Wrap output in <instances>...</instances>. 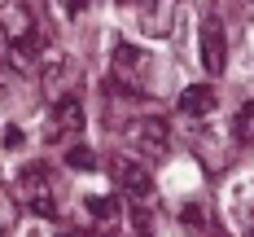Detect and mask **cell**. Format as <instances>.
I'll return each mask as SVG.
<instances>
[{
	"mask_svg": "<svg viewBox=\"0 0 254 237\" xmlns=\"http://www.w3.org/2000/svg\"><path fill=\"white\" fill-rule=\"evenodd\" d=\"M127 224H131V237H153V207L149 202H131L127 207Z\"/></svg>",
	"mask_w": 254,
	"mask_h": 237,
	"instance_id": "11",
	"label": "cell"
},
{
	"mask_svg": "<svg viewBox=\"0 0 254 237\" xmlns=\"http://www.w3.org/2000/svg\"><path fill=\"white\" fill-rule=\"evenodd\" d=\"M237 145L254 154V101H246L237 110Z\"/></svg>",
	"mask_w": 254,
	"mask_h": 237,
	"instance_id": "12",
	"label": "cell"
},
{
	"mask_svg": "<svg viewBox=\"0 0 254 237\" xmlns=\"http://www.w3.org/2000/svg\"><path fill=\"white\" fill-rule=\"evenodd\" d=\"M83 207H88V215H92V224H97V229H114V224H119V215H123L119 198H105V193L83 198Z\"/></svg>",
	"mask_w": 254,
	"mask_h": 237,
	"instance_id": "10",
	"label": "cell"
},
{
	"mask_svg": "<svg viewBox=\"0 0 254 237\" xmlns=\"http://www.w3.org/2000/svg\"><path fill=\"white\" fill-rule=\"evenodd\" d=\"M53 4H57L62 22H70V26H75L83 13H92V9H97V0H53Z\"/></svg>",
	"mask_w": 254,
	"mask_h": 237,
	"instance_id": "13",
	"label": "cell"
},
{
	"mask_svg": "<svg viewBox=\"0 0 254 237\" xmlns=\"http://www.w3.org/2000/svg\"><path fill=\"white\" fill-rule=\"evenodd\" d=\"M127 145L140 154V162L145 158H167L171 154V132H167L162 119H131L127 123Z\"/></svg>",
	"mask_w": 254,
	"mask_h": 237,
	"instance_id": "7",
	"label": "cell"
},
{
	"mask_svg": "<svg viewBox=\"0 0 254 237\" xmlns=\"http://www.w3.org/2000/svg\"><path fill=\"white\" fill-rule=\"evenodd\" d=\"M110 171H114V184L127 193V202H153V176L145 171L140 158L114 154V158H110Z\"/></svg>",
	"mask_w": 254,
	"mask_h": 237,
	"instance_id": "5",
	"label": "cell"
},
{
	"mask_svg": "<svg viewBox=\"0 0 254 237\" xmlns=\"http://www.w3.org/2000/svg\"><path fill=\"white\" fill-rule=\"evenodd\" d=\"M4 145L18 150V145H22V132H18V128H4Z\"/></svg>",
	"mask_w": 254,
	"mask_h": 237,
	"instance_id": "16",
	"label": "cell"
},
{
	"mask_svg": "<svg viewBox=\"0 0 254 237\" xmlns=\"http://www.w3.org/2000/svg\"><path fill=\"white\" fill-rule=\"evenodd\" d=\"M197 53H202V71L206 75H224V66H228V35H224V22H219V18H202Z\"/></svg>",
	"mask_w": 254,
	"mask_h": 237,
	"instance_id": "8",
	"label": "cell"
},
{
	"mask_svg": "<svg viewBox=\"0 0 254 237\" xmlns=\"http://www.w3.org/2000/svg\"><path fill=\"white\" fill-rule=\"evenodd\" d=\"M149 71H153V57H145L131 44H119L114 49V66H110V83L119 92H127V97H145V92H153Z\"/></svg>",
	"mask_w": 254,
	"mask_h": 237,
	"instance_id": "2",
	"label": "cell"
},
{
	"mask_svg": "<svg viewBox=\"0 0 254 237\" xmlns=\"http://www.w3.org/2000/svg\"><path fill=\"white\" fill-rule=\"evenodd\" d=\"M119 18L140 40H167L180 22V0H114Z\"/></svg>",
	"mask_w": 254,
	"mask_h": 237,
	"instance_id": "1",
	"label": "cell"
},
{
	"mask_svg": "<svg viewBox=\"0 0 254 237\" xmlns=\"http://www.w3.org/2000/svg\"><path fill=\"white\" fill-rule=\"evenodd\" d=\"M18 193H22V207H31L35 215L53 220L57 215V193H53V180H49V167H22L18 176Z\"/></svg>",
	"mask_w": 254,
	"mask_h": 237,
	"instance_id": "4",
	"label": "cell"
},
{
	"mask_svg": "<svg viewBox=\"0 0 254 237\" xmlns=\"http://www.w3.org/2000/svg\"><path fill=\"white\" fill-rule=\"evenodd\" d=\"M250 237H254V233H250Z\"/></svg>",
	"mask_w": 254,
	"mask_h": 237,
	"instance_id": "19",
	"label": "cell"
},
{
	"mask_svg": "<svg viewBox=\"0 0 254 237\" xmlns=\"http://www.w3.org/2000/svg\"><path fill=\"white\" fill-rule=\"evenodd\" d=\"M35 71H40V88H44V97H49V101H66V97H70V88H75V79H79V66H75L62 49H53V44L40 53Z\"/></svg>",
	"mask_w": 254,
	"mask_h": 237,
	"instance_id": "3",
	"label": "cell"
},
{
	"mask_svg": "<svg viewBox=\"0 0 254 237\" xmlns=\"http://www.w3.org/2000/svg\"><path fill=\"white\" fill-rule=\"evenodd\" d=\"M13 229H18V202L0 189V237H13Z\"/></svg>",
	"mask_w": 254,
	"mask_h": 237,
	"instance_id": "14",
	"label": "cell"
},
{
	"mask_svg": "<svg viewBox=\"0 0 254 237\" xmlns=\"http://www.w3.org/2000/svg\"><path fill=\"white\" fill-rule=\"evenodd\" d=\"M79 132H83V105H79L75 97L53 101V110L44 114V123H40V136H44L49 145H62V141H75Z\"/></svg>",
	"mask_w": 254,
	"mask_h": 237,
	"instance_id": "6",
	"label": "cell"
},
{
	"mask_svg": "<svg viewBox=\"0 0 254 237\" xmlns=\"http://www.w3.org/2000/svg\"><path fill=\"white\" fill-rule=\"evenodd\" d=\"M66 167H75V171H92V167H97V154H92L88 145H70V150H66Z\"/></svg>",
	"mask_w": 254,
	"mask_h": 237,
	"instance_id": "15",
	"label": "cell"
},
{
	"mask_svg": "<svg viewBox=\"0 0 254 237\" xmlns=\"http://www.w3.org/2000/svg\"><path fill=\"white\" fill-rule=\"evenodd\" d=\"M62 237H92V233H62Z\"/></svg>",
	"mask_w": 254,
	"mask_h": 237,
	"instance_id": "17",
	"label": "cell"
},
{
	"mask_svg": "<svg viewBox=\"0 0 254 237\" xmlns=\"http://www.w3.org/2000/svg\"><path fill=\"white\" fill-rule=\"evenodd\" d=\"M206 237H210V233H206Z\"/></svg>",
	"mask_w": 254,
	"mask_h": 237,
	"instance_id": "18",
	"label": "cell"
},
{
	"mask_svg": "<svg viewBox=\"0 0 254 237\" xmlns=\"http://www.w3.org/2000/svg\"><path fill=\"white\" fill-rule=\"evenodd\" d=\"M180 114H189V119H210V114H215V88H210V83L184 88V92H180Z\"/></svg>",
	"mask_w": 254,
	"mask_h": 237,
	"instance_id": "9",
	"label": "cell"
}]
</instances>
